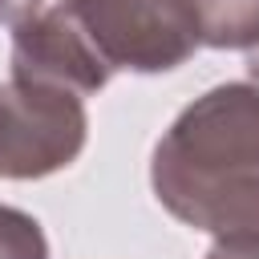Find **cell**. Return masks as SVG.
<instances>
[{"label": "cell", "mask_w": 259, "mask_h": 259, "mask_svg": "<svg viewBox=\"0 0 259 259\" xmlns=\"http://www.w3.org/2000/svg\"><path fill=\"white\" fill-rule=\"evenodd\" d=\"M150 182L174 219L214 235L206 259H259V85L190 101L158 138Z\"/></svg>", "instance_id": "cell-1"}, {"label": "cell", "mask_w": 259, "mask_h": 259, "mask_svg": "<svg viewBox=\"0 0 259 259\" xmlns=\"http://www.w3.org/2000/svg\"><path fill=\"white\" fill-rule=\"evenodd\" d=\"M105 65L134 73L178 69L202 49V0H65Z\"/></svg>", "instance_id": "cell-2"}, {"label": "cell", "mask_w": 259, "mask_h": 259, "mask_svg": "<svg viewBox=\"0 0 259 259\" xmlns=\"http://www.w3.org/2000/svg\"><path fill=\"white\" fill-rule=\"evenodd\" d=\"M89 117L77 93L12 77L0 85V178H45L85 150Z\"/></svg>", "instance_id": "cell-3"}, {"label": "cell", "mask_w": 259, "mask_h": 259, "mask_svg": "<svg viewBox=\"0 0 259 259\" xmlns=\"http://www.w3.org/2000/svg\"><path fill=\"white\" fill-rule=\"evenodd\" d=\"M12 77L49 81L77 97H89L109 85L113 69L93 49L69 4L61 0L12 28Z\"/></svg>", "instance_id": "cell-4"}, {"label": "cell", "mask_w": 259, "mask_h": 259, "mask_svg": "<svg viewBox=\"0 0 259 259\" xmlns=\"http://www.w3.org/2000/svg\"><path fill=\"white\" fill-rule=\"evenodd\" d=\"M206 49H259V0H202Z\"/></svg>", "instance_id": "cell-5"}, {"label": "cell", "mask_w": 259, "mask_h": 259, "mask_svg": "<svg viewBox=\"0 0 259 259\" xmlns=\"http://www.w3.org/2000/svg\"><path fill=\"white\" fill-rule=\"evenodd\" d=\"M0 259H49V239L28 210L0 202Z\"/></svg>", "instance_id": "cell-6"}, {"label": "cell", "mask_w": 259, "mask_h": 259, "mask_svg": "<svg viewBox=\"0 0 259 259\" xmlns=\"http://www.w3.org/2000/svg\"><path fill=\"white\" fill-rule=\"evenodd\" d=\"M40 4L45 0H0V24H24L28 16H36L40 12Z\"/></svg>", "instance_id": "cell-7"}, {"label": "cell", "mask_w": 259, "mask_h": 259, "mask_svg": "<svg viewBox=\"0 0 259 259\" xmlns=\"http://www.w3.org/2000/svg\"><path fill=\"white\" fill-rule=\"evenodd\" d=\"M247 69H251V77H259V49L247 53Z\"/></svg>", "instance_id": "cell-8"}]
</instances>
